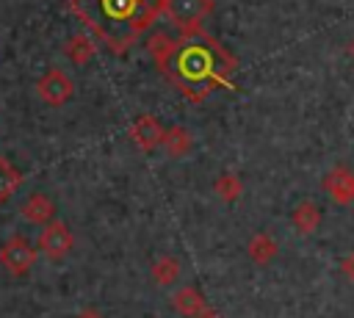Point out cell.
Segmentation results:
<instances>
[{"label": "cell", "mask_w": 354, "mask_h": 318, "mask_svg": "<svg viewBox=\"0 0 354 318\" xmlns=\"http://www.w3.org/2000/svg\"><path fill=\"white\" fill-rule=\"evenodd\" d=\"M160 69L188 100L199 102L213 88L230 80L235 58L207 33L191 30L171 44V50L160 61Z\"/></svg>", "instance_id": "obj_1"}, {"label": "cell", "mask_w": 354, "mask_h": 318, "mask_svg": "<svg viewBox=\"0 0 354 318\" xmlns=\"http://www.w3.org/2000/svg\"><path fill=\"white\" fill-rule=\"evenodd\" d=\"M69 6L113 53H124L163 11V0H69Z\"/></svg>", "instance_id": "obj_2"}, {"label": "cell", "mask_w": 354, "mask_h": 318, "mask_svg": "<svg viewBox=\"0 0 354 318\" xmlns=\"http://www.w3.org/2000/svg\"><path fill=\"white\" fill-rule=\"evenodd\" d=\"M163 11L177 28L191 33L199 30L205 17L213 11V0H163Z\"/></svg>", "instance_id": "obj_3"}, {"label": "cell", "mask_w": 354, "mask_h": 318, "mask_svg": "<svg viewBox=\"0 0 354 318\" xmlns=\"http://www.w3.org/2000/svg\"><path fill=\"white\" fill-rule=\"evenodd\" d=\"M33 263H36V249H33V243L28 238L14 235L11 241H6L0 246V265L8 274L22 277V274H28L33 268Z\"/></svg>", "instance_id": "obj_4"}, {"label": "cell", "mask_w": 354, "mask_h": 318, "mask_svg": "<svg viewBox=\"0 0 354 318\" xmlns=\"http://www.w3.org/2000/svg\"><path fill=\"white\" fill-rule=\"evenodd\" d=\"M36 91H39V97H41L47 105L58 108V105H66V102L72 100L75 86H72V80H69V75H66L64 69H47V72L36 80Z\"/></svg>", "instance_id": "obj_5"}, {"label": "cell", "mask_w": 354, "mask_h": 318, "mask_svg": "<svg viewBox=\"0 0 354 318\" xmlns=\"http://www.w3.org/2000/svg\"><path fill=\"white\" fill-rule=\"evenodd\" d=\"M72 243H75V238H72L69 227L64 221H58V218L47 221L41 235H39V249H41V254L47 260H64L72 252Z\"/></svg>", "instance_id": "obj_6"}, {"label": "cell", "mask_w": 354, "mask_h": 318, "mask_svg": "<svg viewBox=\"0 0 354 318\" xmlns=\"http://www.w3.org/2000/svg\"><path fill=\"white\" fill-rule=\"evenodd\" d=\"M324 188L337 205H351L354 202V171L348 166H335L324 177Z\"/></svg>", "instance_id": "obj_7"}, {"label": "cell", "mask_w": 354, "mask_h": 318, "mask_svg": "<svg viewBox=\"0 0 354 318\" xmlns=\"http://www.w3.org/2000/svg\"><path fill=\"white\" fill-rule=\"evenodd\" d=\"M163 127L158 124V119L155 116H149V113H144V116H138L136 122H133V127H130V138H133V144L138 147V149H144V152H149V149H155L158 144H163Z\"/></svg>", "instance_id": "obj_8"}, {"label": "cell", "mask_w": 354, "mask_h": 318, "mask_svg": "<svg viewBox=\"0 0 354 318\" xmlns=\"http://www.w3.org/2000/svg\"><path fill=\"white\" fill-rule=\"evenodd\" d=\"M19 213H22V218L30 221V224H47V221H53V216H55V205H53V199H50L47 194H30V196L22 202Z\"/></svg>", "instance_id": "obj_9"}, {"label": "cell", "mask_w": 354, "mask_h": 318, "mask_svg": "<svg viewBox=\"0 0 354 318\" xmlns=\"http://www.w3.org/2000/svg\"><path fill=\"white\" fill-rule=\"evenodd\" d=\"M318 221H321V213H318L315 202H310V199H304V202L293 210V224H296V230H299V232H304V235L315 232Z\"/></svg>", "instance_id": "obj_10"}, {"label": "cell", "mask_w": 354, "mask_h": 318, "mask_svg": "<svg viewBox=\"0 0 354 318\" xmlns=\"http://www.w3.org/2000/svg\"><path fill=\"white\" fill-rule=\"evenodd\" d=\"M174 307L183 312V315H199L202 310H205V299H202V293L196 290V288H180L177 293H174Z\"/></svg>", "instance_id": "obj_11"}, {"label": "cell", "mask_w": 354, "mask_h": 318, "mask_svg": "<svg viewBox=\"0 0 354 318\" xmlns=\"http://www.w3.org/2000/svg\"><path fill=\"white\" fill-rule=\"evenodd\" d=\"M19 185H22V174L11 166V160L0 158V202L11 199L19 191Z\"/></svg>", "instance_id": "obj_12"}, {"label": "cell", "mask_w": 354, "mask_h": 318, "mask_svg": "<svg viewBox=\"0 0 354 318\" xmlns=\"http://www.w3.org/2000/svg\"><path fill=\"white\" fill-rule=\"evenodd\" d=\"M163 147H166L169 155L180 158V155L188 152V147H191V135H188L183 127H171V130H166V135H163Z\"/></svg>", "instance_id": "obj_13"}, {"label": "cell", "mask_w": 354, "mask_h": 318, "mask_svg": "<svg viewBox=\"0 0 354 318\" xmlns=\"http://www.w3.org/2000/svg\"><path fill=\"white\" fill-rule=\"evenodd\" d=\"M249 254H252V260H257V263H266V260H271L274 254H277V243L268 238V235H254L252 241H249Z\"/></svg>", "instance_id": "obj_14"}, {"label": "cell", "mask_w": 354, "mask_h": 318, "mask_svg": "<svg viewBox=\"0 0 354 318\" xmlns=\"http://www.w3.org/2000/svg\"><path fill=\"white\" fill-rule=\"evenodd\" d=\"M152 277H155L158 285H171L180 277V263L174 257H163L152 265Z\"/></svg>", "instance_id": "obj_15"}, {"label": "cell", "mask_w": 354, "mask_h": 318, "mask_svg": "<svg viewBox=\"0 0 354 318\" xmlns=\"http://www.w3.org/2000/svg\"><path fill=\"white\" fill-rule=\"evenodd\" d=\"M66 55H69L72 61L83 64V61H88V58L94 55V44H91L88 39H83V36H72L69 44H66Z\"/></svg>", "instance_id": "obj_16"}, {"label": "cell", "mask_w": 354, "mask_h": 318, "mask_svg": "<svg viewBox=\"0 0 354 318\" xmlns=\"http://www.w3.org/2000/svg\"><path fill=\"white\" fill-rule=\"evenodd\" d=\"M340 268L346 271V277H348V279H354V254H348V257H343V263H340Z\"/></svg>", "instance_id": "obj_17"}, {"label": "cell", "mask_w": 354, "mask_h": 318, "mask_svg": "<svg viewBox=\"0 0 354 318\" xmlns=\"http://www.w3.org/2000/svg\"><path fill=\"white\" fill-rule=\"evenodd\" d=\"M194 318H221V315H218L216 310H207V307H205V310H202L199 315H194Z\"/></svg>", "instance_id": "obj_18"}, {"label": "cell", "mask_w": 354, "mask_h": 318, "mask_svg": "<svg viewBox=\"0 0 354 318\" xmlns=\"http://www.w3.org/2000/svg\"><path fill=\"white\" fill-rule=\"evenodd\" d=\"M75 318H102V315H100L97 310H83V312H77Z\"/></svg>", "instance_id": "obj_19"}, {"label": "cell", "mask_w": 354, "mask_h": 318, "mask_svg": "<svg viewBox=\"0 0 354 318\" xmlns=\"http://www.w3.org/2000/svg\"><path fill=\"white\" fill-rule=\"evenodd\" d=\"M348 53H351V58H354V41H351V44H348Z\"/></svg>", "instance_id": "obj_20"}]
</instances>
